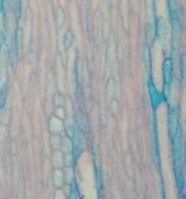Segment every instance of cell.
<instances>
[{"label": "cell", "mask_w": 186, "mask_h": 199, "mask_svg": "<svg viewBox=\"0 0 186 199\" xmlns=\"http://www.w3.org/2000/svg\"><path fill=\"white\" fill-rule=\"evenodd\" d=\"M50 126H51V131H52V132H60V131L62 129V122L56 117L51 119Z\"/></svg>", "instance_id": "cell-1"}, {"label": "cell", "mask_w": 186, "mask_h": 199, "mask_svg": "<svg viewBox=\"0 0 186 199\" xmlns=\"http://www.w3.org/2000/svg\"><path fill=\"white\" fill-rule=\"evenodd\" d=\"M61 147H62V151L63 152H70L72 149V143L68 138H63L61 139Z\"/></svg>", "instance_id": "cell-2"}, {"label": "cell", "mask_w": 186, "mask_h": 199, "mask_svg": "<svg viewBox=\"0 0 186 199\" xmlns=\"http://www.w3.org/2000/svg\"><path fill=\"white\" fill-rule=\"evenodd\" d=\"M62 178H63V176H62V172L60 169H57L55 172V183H56V185L60 187L62 184Z\"/></svg>", "instance_id": "cell-3"}, {"label": "cell", "mask_w": 186, "mask_h": 199, "mask_svg": "<svg viewBox=\"0 0 186 199\" xmlns=\"http://www.w3.org/2000/svg\"><path fill=\"white\" fill-rule=\"evenodd\" d=\"M61 157H62V154L60 153V152H56V153L54 154V164L56 166V167H61L62 166V161H58L60 158H61Z\"/></svg>", "instance_id": "cell-4"}, {"label": "cell", "mask_w": 186, "mask_h": 199, "mask_svg": "<svg viewBox=\"0 0 186 199\" xmlns=\"http://www.w3.org/2000/svg\"><path fill=\"white\" fill-rule=\"evenodd\" d=\"M72 177H73V173H72L71 168H67V171H66V181L68 183H71L72 182Z\"/></svg>", "instance_id": "cell-5"}, {"label": "cell", "mask_w": 186, "mask_h": 199, "mask_svg": "<svg viewBox=\"0 0 186 199\" xmlns=\"http://www.w3.org/2000/svg\"><path fill=\"white\" fill-rule=\"evenodd\" d=\"M57 116H58V117H61V118H63V116H65V112L62 111L61 108H58V109H57Z\"/></svg>", "instance_id": "cell-6"}, {"label": "cell", "mask_w": 186, "mask_h": 199, "mask_svg": "<svg viewBox=\"0 0 186 199\" xmlns=\"http://www.w3.org/2000/svg\"><path fill=\"white\" fill-rule=\"evenodd\" d=\"M52 139H54V146H55L56 148H57V147H58V139H60V138H58V137H54Z\"/></svg>", "instance_id": "cell-7"}, {"label": "cell", "mask_w": 186, "mask_h": 199, "mask_svg": "<svg viewBox=\"0 0 186 199\" xmlns=\"http://www.w3.org/2000/svg\"><path fill=\"white\" fill-rule=\"evenodd\" d=\"M71 162H72V157H71V156H68V157H67V163L71 164Z\"/></svg>", "instance_id": "cell-8"}, {"label": "cell", "mask_w": 186, "mask_h": 199, "mask_svg": "<svg viewBox=\"0 0 186 199\" xmlns=\"http://www.w3.org/2000/svg\"><path fill=\"white\" fill-rule=\"evenodd\" d=\"M56 98H57V101H56V103H57V104H60V103H61V97H60V96H57Z\"/></svg>", "instance_id": "cell-9"}]
</instances>
